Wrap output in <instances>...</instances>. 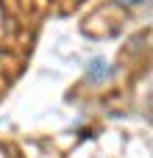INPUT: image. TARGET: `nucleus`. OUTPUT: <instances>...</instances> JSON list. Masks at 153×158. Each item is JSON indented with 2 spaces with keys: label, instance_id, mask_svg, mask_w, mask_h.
I'll use <instances>...</instances> for the list:
<instances>
[{
  "label": "nucleus",
  "instance_id": "f257e3e1",
  "mask_svg": "<svg viewBox=\"0 0 153 158\" xmlns=\"http://www.w3.org/2000/svg\"><path fill=\"white\" fill-rule=\"evenodd\" d=\"M114 75V67H109L103 58H92L89 67H86V78L89 81H103V78H111Z\"/></svg>",
  "mask_w": 153,
  "mask_h": 158
},
{
  "label": "nucleus",
  "instance_id": "f03ea898",
  "mask_svg": "<svg viewBox=\"0 0 153 158\" xmlns=\"http://www.w3.org/2000/svg\"><path fill=\"white\" fill-rule=\"evenodd\" d=\"M117 3H123V6H139V3H145V0H117Z\"/></svg>",
  "mask_w": 153,
  "mask_h": 158
}]
</instances>
